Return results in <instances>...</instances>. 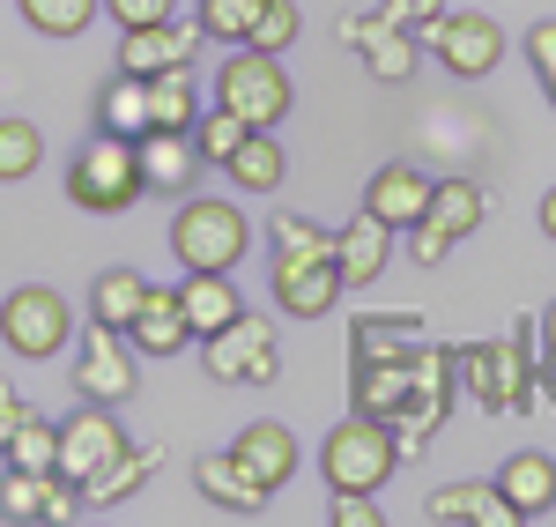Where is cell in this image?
Returning <instances> with one entry per match:
<instances>
[{"instance_id": "36", "label": "cell", "mask_w": 556, "mask_h": 527, "mask_svg": "<svg viewBox=\"0 0 556 527\" xmlns=\"http://www.w3.org/2000/svg\"><path fill=\"white\" fill-rule=\"evenodd\" d=\"M45 484L52 476H38V468H8L0 476V520H15V527L45 520Z\"/></svg>"}, {"instance_id": "32", "label": "cell", "mask_w": 556, "mask_h": 527, "mask_svg": "<svg viewBox=\"0 0 556 527\" xmlns=\"http://www.w3.org/2000/svg\"><path fill=\"white\" fill-rule=\"evenodd\" d=\"M8 468H38V476H60V424L38 416V409H23V424H15V439L0 453Z\"/></svg>"}, {"instance_id": "46", "label": "cell", "mask_w": 556, "mask_h": 527, "mask_svg": "<svg viewBox=\"0 0 556 527\" xmlns=\"http://www.w3.org/2000/svg\"><path fill=\"white\" fill-rule=\"evenodd\" d=\"M534 223H542V238H556V186L542 193V209H534Z\"/></svg>"}, {"instance_id": "40", "label": "cell", "mask_w": 556, "mask_h": 527, "mask_svg": "<svg viewBox=\"0 0 556 527\" xmlns=\"http://www.w3.org/2000/svg\"><path fill=\"white\" fill-rule=\"evenodd\" d=\"M527 60H534V75H542V97L556 104V15H542V23L527 30Z\"/></svg>"}, {"instance_id": "15", "label": "cell", "mask_w": 556, "mask_h": 527, "mask_svg": "<svg viewBox=\"0 0 556 527\" xmlns=\"http://www.w3.org/2000/svg\"><path fill=\"white\" fill-rule=\"evenodd\" d=\"M267 290H275V312L319 319V312H334V298H342L349 283L334 261H267Z\"/></svg>"}, {"instance_id": "31", "label": "cell", "mask_w": 556, "mask_h": 527, "mask_svg": "<svg viewBox=\"0 0 556 527\" xmlns=\"http://www.w3.org/2000/svg\"><path fill=\"white\" fill-rule=\"evenodd\" d=\"M141 290H149V275H141V267H104V275L89 283V319H104V327H134Z\"/></svg>"}, {"instance_id": "20", "label": "cell", "mask_w": 556, "mask_h": 527, "mask_svg": "<svg viewBox=\"0 0 556 527\" xmlns=\"http://www.w3.org/2000/svg\"><path fill=\"white\" fill-rule=\"evenodd\" d=\"M349 409L371 424H401L408 416V356H379L349 372Z\"/></svg>"}, {"instance_id": "3", "label": "cell", "mask_w": 556, "mask_h": 527, "mask_svg": "<svg viewBox=\"0 0 556 527\" xmlns=\"http://www.w3.org/2000/svg\"><path fill=\"white\" fill-rule=\"evenodd\" d=\"M253 253V223L238 201H215V193H186L172 216V261L178 267H215V275H238V261Z\"/></svg>"}, {"instance_id": "13", "label": "cell", "mask_w": 556, "mask_h": 527, "mask_svg": "<svg viewBox=\"0 0 556 527\" xmlns=\"http://www.w3.org/2000/svg\"><path fill=\"white\" fill-rule=\"evenodd\" d=\"M230 461H238L260 490H290V484H298V468H304V446H298L290 424L260 416V424H245V431L230 439Z\"/></svg>"}, {"instance_id": "2", "label": "cell", "mask_w": 556, "mask_h": 527, "mask_svg": "<svg viewBox=\"0 0 556 527\" xmlns=\"http://www.w3.org/2000/svg\"><path fill=\"white\" fill-rule=\"evenodd\" d=\"M149 186H141V141L134 134H89L83 149L67 156V201L89 209V216H119L134 209Z\"/></svg>"}, {"instance_id": "19", "label": "cell", "mask_w": 556, "mask_h": 527, "mask_svg": "<svg viewBox=\"0 0 556 527\" xmlns=\"http://www.w3.org/2000/svg\"><path fill=\"white\" fill-rule=\"evenodd\" d=\"M134 350L141 356H178L186 342H193V319H186V305H178V283L164 290V283H149L141 290V312H134Z\"/></svg>"}, {"instance_id": "34", "label": "cell", "mask_w": 556, "mask_h": 527, "mask_svg": "<svg viewBox=\"0 0 556 527\" xmlns=\"http://www.w3.org/2000/svg\"><path fill=\"white\" fill-rule=\"evenodd\" d=\"M260 8H267V0H201L193 23H201V38H208V45H245V38H253V23H260Z\"/></svg>"}, {"instance_id": "16", "label": "cell", "mask_w": 556, "mask_h": 527, "mask_svg": "<svg viewBox=\"0 0 556 527\" xmlns=\"http://www.w3.org/2000/svg\"><path fill=\"white\" fill-rule=\"evenodd\" d=\"M430 186L438 178H424L416 164H379V172L364 178V209L379 223H393V230H416L430 216Z\"/></svg>"}, {"instance_id": "8", "label": "cell", "mask_w": 556, "mask_h": 527, "mask_svg": "<svg viewBox=\"0 0 556 527\" xmlns=\"http://www.w3.org/2000/svg\"><path fill=\"white\" fill-rule=\"evenodd\" d=\"M75 401H104L119 409L141 387V350H134L127 327H104V319H83V342H75Z\"/></svg>"}, {"instance_id": "14", "label": "cell", "mask_w": 556, "mask_h": 527, "mask_svg": "<svg viewBox=\"0 0 556 527\" xmlns=\"http://www.w3.org/2000/svg\"><path fill=\"white\" fill-rule=\"evenodd\" d=\"M393 253H401V230H393V223H379L371 209H356V216L334 230V267H342L349 290H371L386 267H393Z\"/></svg>"}, {"instance_id": "29", "label": "cell", "mask_w": 556, "mask_h": 527, "mask_svg": "<svg viewBox=\"0 0 556 527\" xmlns=\"http://www.w3.org/2000/svg\"><path fill=\"white\" fill-rule=\"evenodd\" d=\"M482 216H490V193H482L475 178H438V186H430V223H438V230L475 238V230H482Z\"/></svg>"}, {"instance_id": "4", "label": "cell", "mask_w": 556, "mask_h": 527, "mask_svg": "<svg viewBox=\"0 0 556 527\" xmlns=\"http://www.w3.org/2000/svg\"><path fill=\"white\" fill-rule=\"evenodd\" d=\"M215 104L238 112L245 127H282L298 89L282 75V52H260V45H230V60L215 67Z\"/></svg>"}, {"instance_id": "7", "label": "cell", "mask_w": 556, "mask_h": 527, "mask_svg": "<svg viewBox=\"0 0 556 527\" xmlns=\"http://www.w3.org/2000/svg\"><path fill=\"white\" fill-rule=\"evenodd\" d=\"M393 468H401L393 424H371V416H356V409L319 439V476H327V490H386Z\"/></svg>"}, {"instance_id": "21", "label": "cell", "mask_w": 556, "mask_h": 527, "mask_svg": "<svg viewBox=\"0 0 556 527\" xmlns=\"http://www.w3.org/2000/svg\"><path fill=\"white\" fill-rule=\"evenodd\" d=\"M193 178H201L193 134H172V127L141 134V186H149V193H193Z\"/></svg>"}, {"instance_id": "28", "label": "cell", "mask_w": 556, "mask_h": 527, "mask_svg": "<svg viewBox=\"0 0 556 527\" xmlns=\"http://www.w3.org/2000/svg\"><path fill=\"white\" fill-rule=\"evenodd\" d=\"M97 127L104 134H149V75H119L112 67V83L97 89Z\"/></svg>"}, {"instance_id": "18", "label": "cell", "mask_w": 556, "mask_h": 527, "mask_svg": "<svg viewBox=\"0 0 556 527\" xmlns=\"http://www.w3.org/2000/svg\"><path fill=\"white\" fill-rule=\"evenodd\" d=\"M193 490L208 498L215 513H238V520H260V513H267V498H275V490H260L253 476H245V468L230 461V446L193 461Z\"/></svg>"}, {"instance_id": "41", "label": "cell", "mask_w": 556, "mask_h": 527, "mask_svg": "<svg viewBox=\"0 0 556 527\" xmlns=\"http://www.w3.org/2000/svg\"><path fill=\"white\" fill-rule=\"evenodd\" d=\"M401 238H408V261H416V267H438V261H445V253H453V246H460V238H453V230H438V223H416V230H401Z\"/></svg>"}, {"instance_id": "44", "label": "cell", "mask_w": 556, "mask_h": 527, "mask_svg": "<svg viewBox=\"0 0 556 527\" xmlns=\"http://www.w3.org/2000/svg\"><path fill=\"white\" fill-rule=\"evenodd\" d=\"M534 356H542V394H556V298L534 312Z\"/></svg>"}, {"instance_id": "25", "label": "cell", "mask_w": 556, "mask_h": 527, "mask_svg": "<svg viewBox=\"0 0 556 527\" xmlns=\"http://www.w3.org/2000/svg\"><path fill=\"white\" fill-rule=\"evenodd\" d=\"M223 172H230V186H238V193H275V186L290 178V156H282L275 127H253L238 149H230V164H223Z\"/></svg>"}, {"instance_id": "45", "label": "cell", "mask_w": 556, "mask_h": 527, "mask_svg": "<svg viewBox=\"0 0 556 527\" xmlns=\"http://www.w3.org/2000/svg\"><path fill=\"white\" fill-rule=\"evenodd\" d=\"M23 409H30V401H23L15 387H8V379H0V453H8V439H15V424H23Z\"/></svg>"}, {"instance_id": "12", "label": "cell", "mask_w": 556, "mask_h": 527, "mask_svg": "<svg viewBox=\"0 0 556 527\" xmlns=\"http://www.w3.org/2000/svg\"><path fill=\"white\" fill-rule=\"evenodd\" d=\"M342 45L364 52V75H379V83H408L424 67V38L386 15H342Z\"/></svg>"}, {"instance_id": "33", "label": "cell", "mask_w": 556, "mask_h": 527, "mask_svg": "<svg viewBox=\"0 0 556 527\" xmlns=\"http://www.w3.org/2000/svg\"><path fill=\"white\" fill-rule=\"evenodd\" d=\"M15 8H23V23L38 38H83L89 23L104 15V0H15Z\"/></svg>"}, {"instance_id": "37", "label": "cell", "mask_w": 556, "mask_h": 527, "mask_svg": "<svg viewBox=\"0 0 556 527\" xmlns=\"http://www.w3.org/2000/svg\"><path fill=\"white\" fill-rule=\"evenodd\" d=\"M245 134H253V127H245L238 112H223V104H208V112L193 120V149H201V164H230V149H238Z\"/></svg>"}, {"instance_id": "26", "label": "cell", "mask_w": 556, "mask_h": 527, "mask_svg": "<svg viewBox=\"0 0 556 527\" xmlns=\"http://www.w3.org/2000/svg\"><path fill=\"white\" fill-rule=\"evenodd\" d=\"M416 342H424V319H416V312H386V319H371V312H364V319L349 327V356H356V364H379V356H408Z\"/></svg>"}, {"instance_id": "38", "label": "cell", "mask_w": 556, "mask_h": 527, "mask_svg": "<svg viewBox=\"0 0 556 527\" xmlns=\"http://www.w3.org/2000/svg\"><path fill=\"white\" fill-rule=\"evenodd\" d=\"M298 30H304V8H298V0H267L245 45H260V52H290V45H298Z\"/></svg>"}, {"instance_id": "35", "label": "cell", "mask_w": 556, "mask_h": 527, "mask_svg": "<svg viewBox=\"0 0 556 527\" xmlns=\"http://www.w3.org/2000/svg\"><path fill=\"white\" fill-rule=\"evenodd\" d=\"M38 164H45V134L30 120H0V186L30 178Z\"/></svg>"}, {"instance_id": "43", "label": "cell", "mask_w": 556, "mask_h": 527, "mask_svg": "<svg viewBox=\"0 0 556 527\" xmlns=\"http://www.w3.org/2000/svg\"><path fill=\"white\" fill-rule=\"evenodd\" d=\"M104 15H112L119 30H141V23H164V15H178V0H104Z\"/></svg>"}, {"instance_id": "9", "label": "cell", "mask_w": 556, "mask_h": 527, "mask_svg": "<svg viewBox=\"0 0 556 527\" xmlns=\"http://www.w3.org/2000/svg\"><path fill=\"white\" fill-rule=\"evenodd\" d=\"M430 52H438V67L445 75H460V83H482V75H497V60H505V23L497 15H438V30H430Z\"/></svg>"}, {"instance_id": "1", "label": "cell", "mask_w": 556, "mask_h": 527, "mask_svg": "<svg viewBox=\"0 0 556 527\" xmlns=\"http://www.w3.org/2000/svg\"><path fill=\"white\" fill-rule=\"evenodd\" d=\"M460 387L490 416H527L542 401V356H534V319H519L505 342H460Z\"/></svg>"}, {"instance_id": "17", "label": "cell", "mask_w": 556, "mask_h": 527, "mask_svg": "<svg viewBox=\"0 0 556 527\" xmlns=\"http://www.w3.org/2000/svg\"><path fill=\"white\" fill-rule=\"evenodd\" d=\"M424 520L430 527H519V513L497 484H445L424 498Z\"/></svg>"}, {"instance_id": "23", "label": "cell", "mask_w": 556, "mask_h": 527, "mask_svg": "<svg viewBox=\"0 0 556 527\" xmlns=\"http://www.w3.org/2000/svg\"><path fill=\"white\" fill-rule=\"evenodd\" d=\"M497 490L513 498L519 520H549V513H556V453H534V446H519L513 461L497 468Z\"/></svg>"}, {"instance_id": "22", "label": "cell", "mask_w": 556, "mask_h": 527, "mask_svg": "<svg viewBox=\"0 0 556 527\" xmlns=\"http://www.w3.org/2000/svg\"><path fill=\"white\" fill-rule=\"evenodd\" d=\"M156 468H164V446L156 439H141V446H119V453H112V461H104V468H97V476H89V513H112V505H127L134 490L149 484V476H156Z\"/></svg>"}, {"instance_id": "5", "label": "cell", "mask_w": 556, "mask_h": 527, "mask_svg": "<svg viewBox=\"0 0 556 527\" xmlns=\"http://www.w3.org/2000/svg\"><path fill=\"white\" fill-rule=\"evenodd\" d=\"M0 342L23 364H52V356L75 350V312L52 283H23V290L0 298Z\"/></svg>"}, {"instance_id": "42", "label": "cell", "mask_w": 556, "mask_h": 527, "mask_svg": "<svg viewBox=\"0 0 556 527\" xmlns=\"http://www.w3.org/2000/svg\"><path fill=\"white\" fill-rule=\"evenodd\" d=\"M379 15H386V23H401V30H416V38H430L438 15H445V0H386Z\"/></svg>"}, {"instance_id": "24", "label": "cell", "mask_w": 556, "mask_h": 527, "mask_svg": "<svg viewBox=\"0 0 556 527\" xmlns=\"http://www.w3.org/2000/svg\"><path fill=\"white\" fill-rule=\"evenodd\" d=\"M178 305H186V319H193V335H215V327H230V319L245 312V298H238L230 275H215V267H186V275H178Z\"/></svg>"}, {"instance_id": "10", "label": "cell", "mask_w": 556, "mask_h": 527, "mask_svg": "<svg viewBox=\"0 0 556 527\" xmlns=\"http://www.w3.org/2000/svg\"><path fill=\"white\" fill-rule=\"evenodd\" d=\"M193 60H201V23L193 15H164V23L119 30V52H112L119 75H164V67H193Z\"/></svg>"}, {"instance_id": "39", "label": "cell", "mask_w": 556, "mask_h": 527, "mask_svg": "<svg viewBox=\"0 0 556 527\" xmlns=\"http://www.w3.org/2000/svg\"><path fill=\"white\" fill-rule=\"evenodd\" d=\"M327 520L334 527H386V505H379V490H334Z\"/></svg>"}, {"instance_id": "27", "label": "cell", "mask_w": 556, "mask_h": 527, "mask_svg": "<svg viewBox=\"0 0 556 527\" xmlns=\"http://www.w3.org/2000/svg\"><path fill=\"white\" fill-rule=\"evenodd\" d=\"M267 261H334V230L298 216V209H275L267 216Z\"/></svg>"}, {"instance_id": "11", "label": "cell", "mask_w": 556, "mask_h": 527, "mask_svg": "<svg viewBox=\"0 0 556 527\" xmlns=\"http://www.w3.org/2000/svg\"><path fill=\"white\" fill-rule=\"evenodd\" d=\"M119 446H127L119 416H112L104 401H75V416H60V476L89 484V476H97Z\"/></svg>"}, {"instance_id": "30", "label": "cell", "mask_w": 556, "mask_h": 527, "mask_svg": "<svg viewBox=\"0 0 556 527\" xmlns=\"http://www.w3.org/2000/svg\"><path fill=\"white\" fill-rule=\"evenodd\" d=\"M193 120H201V97H193V67H164V75H149V127L193 134Z\"/></svg>"}, {"instance_id": "6", "label": "cell", "mask_w": 556, "mask_h": 527, "mask_svg": "<svg viewBox=\"0 0 556 527\" xmlns=\"http://www.w3.org/2000/svg\"><path fill=\"white\" fill-rule=\"evenodd\" d=\"M201 372H208L215 387H267V379H282V342H275V319L245 305L230 327L201 335Z\"/></svg>"}]
</instances>
